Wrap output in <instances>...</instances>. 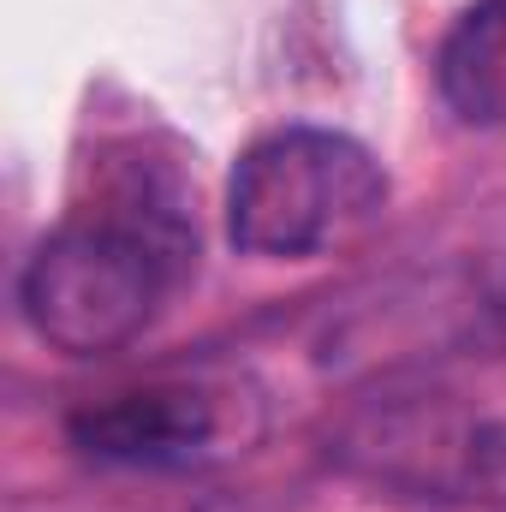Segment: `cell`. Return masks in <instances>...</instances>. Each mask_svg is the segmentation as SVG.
Masks as SVG:
<instances>
[{
  "label": "cell",
  "instance_id": "obj_4",
  "mask_svg": "<svg viewBox=\"0 0 506 512\" xmlns=\"http://www.w3.org/2000/svg\"><path fill=\"white\" fill-rule=\"evenodd\" d=\"M435 78L465 126H506V0H477L459 12Z\"/></svg>",
  "mask_w": 506,
  "mask_h": 512
},
{
  "label": "cell",
  "instance_id": "obj_2",
  "mask_svg": "<svg viewBox=\"0 0 506 512\" xmlns=\"http://www.w3.org/2000/svg\"><path fill=\"white\" fill-rule=\"evenodd\" d=\"M387 203L376 155L322 126H292L251 143L233 167L227 233L251 256H322L358 239Z\"/></svg>",
  "mask_w": 506,
  "mask_h": 512
},
{
  "label": "cell",
  "instance_id": "obj_3",
  "mask_svg": "<svg viewBox=\"0 0 506 512\" xmlns=\"http://www.w3.org/2000/svg\"><path fill=\"white\" fill-rule=\"evenodd\" d=\"M227 435L221 399L209 387L191 382H155L114 393L102 405H84L72 417V441L90 459L108 465H143V471H167V465H191L203 453H215Z\"/></svg>",
  "mask_w": 506,
  "mask_h": 512
},
{
  "label": "cell",
  "instance_id": "obj_1",
  "mask_svg": "<svg viewBox=\"0 0 506 512\" xmlns=\"http://www.w3.org/2000/svg\"><path fill=\"white\" fill-rule=\"evenodd\" d=\"M191 256L197 233L185 221V203L149 173H131L120 191L72 215L24 262L18 280L24 322L54 352L72 358L120 352L149 328V316L191 268Z\"/></svg>",
  "mask_w": 506,
  "mask_h": 512
}]
</instances>
